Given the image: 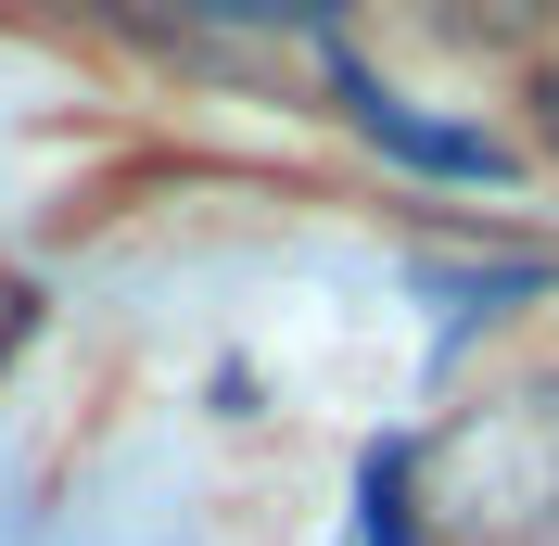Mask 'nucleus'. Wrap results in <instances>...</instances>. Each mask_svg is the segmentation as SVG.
<instances>
[{
  "mask_svg": "<svg viewBox=\"0 0 559 546\" xmlns=\"http://www.w3.org/2000/svg\"><path fill=\"white\" fill-rule=\"evenodd\" d=\"M419 26L457 38V51H534L559 26V0H419Z\"/></svg>",
  "mask_w": 559,
  "mask_h": 546,
  "instance_id": "obj_1",
  "label": "nucleus"
},
{
  "mask_svg": "<svg viewBox=\"0 0 559 546\" xmlns=\"http://www.w3.org/2000/svg\"><path fill=\"white\" fill-rule=\"evenodd\" d=\"M369 128H382L407 166H484V178H496V153H484V140H457V128H419V115H394V103H369Z\"/></svg>",
  "mask_w": 559,
  "mask_h": 546,
  "instance_id": "obj_2",
  "label": "nucleus"
},
{
  "mask_svg": "<svg viewBox=\"0 0 559 546\" xmlns=\"http://www.w3.org/2000/svg\"><path fill=\"white\" fill-rule=\"evenodd\" d=\"M534 103H547V153H559V76H547V90H534Z\"/></svg>",
  "mask_w": 559,
  "mask_h": 546,
  "instance_id": "obj_3",
  "label": "nucleus"
},
{
  "mask_svg": "<svg viewBox=\"0 0 559 546\" xmlns=\"http://www.w3.org/2000/svg\"><path fill=\"white\" fill-rule=\"evenodd\" d=\"M534 546H559V521H547V534H534Z\"/></svg>",
  "mask_w": 559,
  "mask_h": 546,
  "instance_id": "obj_4",
  "label": "nucleus"
}]
</instances>
